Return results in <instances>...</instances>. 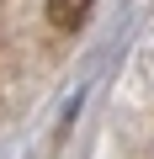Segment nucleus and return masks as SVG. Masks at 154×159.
Here are the masks:
<instances>
[{
	"instance_id": "obj_1",
	"label": "nucleus",
	"mask_w": 154,
	"mask_h": 159,
	"mask_svg": "<svg viewBox=\"0 0 154 159\" xmlns=\"http://www.w3.org/2000/svg\"><path fill=\"white\" fill-rule=\"evenodd\" d=\"M91 6H96V0H48V27L53 32H80L85 21H91Z\"/></svg>"
}]
</instances>
